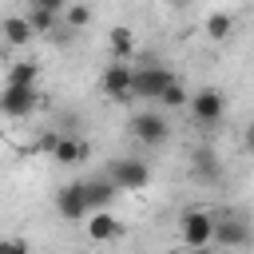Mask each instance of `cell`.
Returning <instances> with one entry per match:
<instances>
[{
    "instance_id": "1",
    "label": "cell",
    "mask_w": 254,
    "mask_h": 254,
    "mask_svg": "<svg viewBox=\"0 0 254 254\" xmlns=\"http://www.w3.org/2000/svg\"><path fill=\"white\" fill-rule=\"evenodd\" d=\"M179 238H183V246H190V250L210 246V238H214V214L202 210V206H187V210L179 214Z\"/></svg>"
},
{
    "instance_id": "2",
    "label": "cell",
    "mask_w": 254,
    "mask_h": 254,
    "mask_svg": "<svg viewBox=\"0 0 254 254\" xmlns=\"http://www.w3.org/2000/svg\"><path fill=\"white\" fill-rule=\"evenodd\" d=\"M187 107H190V119H194L198 127H214V123H222V115H226V95H222L218 87H198V91H190Z\"/></svg>"
},
{
    "instance_id": "3",
    "label": "cell",
    "mask_w": 254,
    "mask_h": 254,
    "mask_svg": "<svg viewBox=\"0 0 254 254\" xmlns=\"http://www.w3.org/2000/svg\"><path fill=\"white\" fill-rule=\"evenodd\" d=\"M171 79H175V71H171V67H163V64L135 67V71H131V95H135V99H151V103H155Z\"/></svg>"
},
{
    "instance_id": "4",
    "label": "cell",
    "mask_w": 254,
    "mask_h": 254,
    "mask_svg": "<svg viewBox=\"0 0 254 254\" xmlns=\"http://www.w3.org/2000/svg\"><path fill=\"white\" fill-rule=\"evenodd\" d=\"M36 103H40L36 83H4V91H0V115H8V119L32 115Z\"/></svg>"
},
{
    "instance_id": "5",
    "label": "cell",
    "mask_w": 254,
    "mask_h": 254,
    "mask_svg": "<svg viewBox=\"0 0 254 254\" xmlns=\"http://www.w3.org/2000/svg\"><path fill=\"white\" fill-rule=\"evenodd\" d=\"M210 246H218V250H242V246H250L246 218H238V214H214V238H210Z\"/></svg>"
},
{
    "instance_id": "6",
    "label": "cell",
    "mask_w": 254,
    "mask_h": 254,
    "mask_svg": "<svg viewBox=\"0 0 254 254\" xmlns=\"http://www.w3.org/2000/svg\"><path fill=\"white\" fill-rule=\"evenodd\" d=\"M131 135L143 143V147H163L167 139H171V123L159 115V111H139V115H131Z\"/></svg>"
},
{
    "instance_id": "7",
    "label": "cell",
    "mask_w": 254,
    "mask_h": 254,
    "mask_svg": "<svg viewBox=\"0 0 254 254\" xmlns=\"http://www.w3.org/2000/svg\"><path fill=\"white\" fill-rule=\"evenodd\" d=\"M131 64H123V60H115V64H107L103 67V75H99V87H103V95L111 99V103H131L135 95H131Z\"/></svg>"
},
{
    "instance_id": "8",
    "label": "cell",
    "mask_w": 254,
    "mask_h": 254,
    "mask_svg": "<svg viewBox=\"0 0 254 254\" xmlns=\"http://www.w3.org/2000/svg\"><path fill=\"white\" fill-rule=\"evenodd\" d=\"M107 179H111L119 190H143V187L151 183V167H147L143 159H115L111 171H107Z\"/></svg>"
},
{
    "instance_id": "9",
    "label": "cell",
    "mask_w": 254,
    "mask_h": 254,
    "mask_svg": "<svg viewBox=\"0 0 254 254\" xmlns=\"http://www.w3.org/2000/svg\"><path fill=\"white\" fill-rule=\"evenodd\" d=\"M56 214L64 222H83L91 210H87V198H83V183H67L56 190Z\"/></svg>"
},
{
    "instance_id": "10",
    "label": "cell",
    "mask_w": 254,
    "mask_h": 254,
    "mask_svg": "<svg viewBox=\"0 0 254 254\" xmlns=\"http://www.w3.org/2000/svg\"><path fill=\"white\" fill-rule=\"evenodd\" d=\"M83 226H87V238H91V242H115V238L123 234V222H119L111 210H91Z\"/></svg>"
},
{
    "instance_id": "11",
    "label": "cell",
    "mask_w": 254,
    "mask_h": 254,
    "mask_svg": "<svg viewBox=\"0 0 254 254\" xmlns=\"http://www.w3.org/2000/svg\"><path fill=\"white\" fill-rule=\"evenodd\" d=\"M52 159L64 163V167H75V163L91 159V147H87L83 139H75V135H56V143H52Z\"/></svg>"
},
{
    "instance_id": "12",
    "label": "cell",
    "mask_w": 254,
    "mask_h": 254,
    "mask_svg": "<svg viewBox=\"0 0 254 254\" xmlns=\"http://www.w3.org/2000/svg\"><path fill=\"white\" fill-rule=\"evenodd\" d=\"M119 187L103 175V179H83V198H87V210H107L115 202Z\"/></svg>"
},
{
    "instance_id": "13",
    "label": "cell",
    "mask_w": 254,
    "mask_h": 254,
    "mask_svg": "<svg viewBox=\"0 0 254 254\" xmlns=\"http://www.w3.org/2000/svg\"><path fill=\"white\" fill-rule=\"evenodd\" d=\"M0 36H4V44H12V48H28V44L36 40L28 16H4V20H0Z\"/></svg>"
},
{
    "instance_id": "14",
    "label": "cell",
    "mask_w": 254,
    "mask_h": 254,
    "mask_svg": "<svg viewBox=\"0 0 254 254\" xmlns=\"http://www.w3.org/2000/svg\"><path fill=\"white\" fill-rule=\"evenodd\" d=\"M107 48H111V56H115V60L131 64V56H135V32H131L127 24H115V28L107 32Z\"/></svg>"
},
{
    "instance_id": "15",
    "label": "cell",
    "mask_w": 254,
    "mask_h": 254,
    "mask_svg": "<svg viewBox=\"0 0 254 254\" xmlns=\"http://www.w3.org/2000/svg\"><path fill=\"white\" fill-rule=\"evenodd\" d=\"M28 24H32V32H36V36H56V32H60V24H64V16L44 12V8H28Z\"/></svg>"
},
{
    "instance_id": "16",
    "label": "cell",
    "mask_w": 254,
    "mask_h": 254,
    "mask_svg": "<svg viewBox=\"0 0 254 254\" xmlns=\"http://www.w3.org/2000/svg\"><path fill=\"white\" fill-rule=\"evenodd\" d=\"M187 99H190V91H187V87H183L179 79H171V83L163 87V95H159L155 103H159L163 111H183V107H187Z\"/></svg>"
},
{
    "instance_id": "17",
    "label": "cell",
    "mask_w": 254,
    "mask_h": 254,
    "mask_svg": "<svg viewBox=\"0 0 254 254\" xmlns=\"http://www.w3.org/2000/svg\"><path fill=\"white\" fill-rule=\"evenodd\" d=\"M87 24H91V8L87 4H67L64 8V28L67 32H83Z\"/></svg>"
},
{
    "instance_id": "18",
    "label": "cell",
    "mask_w": 254,
    "mask_h": 254,
    "mask_svg": "<svg viewBox=\"0 0 254 254\" xmlns=\"http://www.w3.org/2000/svg\"><path fill=\"white\" fill-rule=\"evenodd\" d=\"M190 167H194V175H198V179H218V175H222V167H218L214 151H194Z\"/></svg>"
},
{
    "instance_id": "19",
    "label": "cell",
    "mask_w": 254,
    "mask_h": 254,
    "mask_svg": "<svg viewBox=\"0 0 254 254\" xmlns=\"http://www.w3.org/2000/svg\"><path fill=\"white\" fill-rule=\"evenodd\" d=\"M230 32H234V20H230L226 12H210V16H206V36H210V40H226Z\"/></svg>"
},
{
    "instance_id": "20",
    "label": "cell",
    "mask_w": 254,
    "mask_h": 254,
    "mask_svg": "<svg viewBox=\"0 0 254 254\" xmlns=\"http://www.w3.org/2000/svg\"><path fill=\"white\" fill-rule=\"evenodd\" d=\"M36 75H40V64L20 60V64H12V67H8V79H4V83H36Z\"/></svg>"
},
{
    "instance_id": "21",
    "label": "cell",
    "mask_w": 254,
    "mask_h": 254,
    "mask_svg": "<svg viewBox=\"0 0 254 254\" xmlns=\"http://www.w3.org/2000/svg\"><path fill=\"white\" fill-rule=\"evenodd\" d=\"M0 254H32V242L20 234H8V238H0Z\"/></svg>"
},
{
    "instance_id": "22",
    "label": "cell",
    "mask_w": 254,
    "mask_h": 254,
    "mask_svg": "<svg viewBox=\"0 0 254 254\" xmlns=\"http://www.w3.org/2000/svg\"><path fill=\"white\" fill-rule=\"evenodd\" d=\"M32 8H44V12H56V16H64V8L71 4V0H28Z\"/></svg>"
},
{
    "instance_id": "23",
    "label": "cell",
    "mask_w": 254,
    "mask_h": 254,
    "mask_svg": "<svg viewBox=\"0 0 254 254\" xmlns=\"http://www.w3.org/2000/svg\"><path fill=\"white\" fill-rule=\"evenodd\" d=\"M242 147L254 155V123H246V127H242Z\"/></svg>"
},
{
    "instance_id": "24",
    "label": "cell",
    "mask_w": 254,
    "mask_h": 254,
    "mask_svg": "<svg viewBox=\"0 0 254 254\" xmlns=\"http://www.w3.org/2000/svg\"><path fill=\"white\" fill-rule=\"evenodd\" d=\"M194 254H222V250H218V246H198Z\"/></svg>"
},
{
    "instance_id": "25",
    "label": "cell",
    "mask_w": 254,
    "mask_h": 254,
    "mask_svg": "<svg viewBox=\"0 0 254 254\" xmlns=\"http://www.w3.org/2000/svg\"><path fill=\"white\" fill-rule=\"evenodd\" d=\"M167 254H194L190 246H175V250H167Z\"/></svg>"
},
{
    "instance_id": "26",
    "label": "cell",
    "mask_w": 254,
    "mask_h": 254,
    "mask_svg": "<svg viewBox=\"0 0 254 254\" xmlns=\"http://www.w3.org/2000/svg\"><path fill=\"white\" fill-rule=\"evenodd\" d=\"M167 4H171V8H183V4H187V0H167Z\"/></svg>"
},
{
    "instance_id": "27",
    "label": "cell",
    "mask_w": 254,
    "mask_h": 254,
    "mask_svg": "<svg viewBox=\"0 0 254 254\" xmlns=\"http://www.w3.org/2000/svg\"><path fill=\"white\" fill-rule=\"evenodd\" d=\"M222 254H230V250H222Z\"/></svg>"
}]
</instances>
